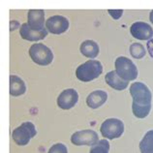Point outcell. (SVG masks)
Returning <instances> with one entry per match:
<instances>
[{
    "label": "cell",
    "mask_w": 153,
    "mask_h": 153,
    "mask_svg": "<svg viewBox=\"0 0 153 153\" xmlns=\"http://www.w3.org/2000/svg\"><path fill=\"white\" fill-rule=\"evenodd\" d=\"M130 94L133 98L132 111L138 118H144L151 110L152 94L148 87L143 82H134L130 86Z\"/></svg>",
    "instance_id": "6da1fadb"
},
{
    "label": "cell",
    "mask_w": 153,
    "mask_h": 153,
    "mask_svg": "<svg viewBox=\"0 0 153 153\" xmlns=\"http://www.w3.org/2000/svg\"><path fill=\"white\" fill-rule=\"evenodd\" d=\"M103 66L98 60H88L76 70V76L79 80L84 82H91L102 74Z\"/></svg>",
    "instance_id": "7a4b0ae2"
},
{
    "label": "cell",
    "mask_w": 153,
    "mask_h": 153,
    "mask_svg": "<svg viewBox=\"0 0 153 153\" xmlns=\"http://www.w3.org/2000/svg\"><path fill=\"white\" fill-rule=\"evenodd\" d=\"M114 66L117 75L126 82L134 80L138 76V69L134 62L125 56H120L116 58Z\"/></svg>",
    "instance_id": "3957f363"
},
{
    "label": "cell",
    "mask_w": 153,
    "mask_h": 153,
    "mask_svg": "<svg viewBox=\"0 0 153 153\" xmlns=\"http://www.w3.org/2000/svg\"><path fill=\"white\" fill-rule=\"evenodd\" d=\"M29 55L33 62L41 66L49 65L53 60L52 51L44 44H33L29 49Z\"/></svg>",
    "instance_id": "277c9868"
},
{
    "label": "cell",
    "mask_w": 153,
    "mask_h": 153,
    "mask_svg": "<svg viewBox=\"0 0 153 153\" xmlns=\"http://www.w3.org/2000/svg\"><path fill=\"white\" fill-rule=\"evenodd\" d=\"M37 132H36V129L34 124L27 121V122H23L21 126H19L13 131V140H15V143L19 144V146H26L28 143L30 142V140L36 136Z\"/></svg>",
    "instance_id": "5b68a950"
},
{
    "label": "cell",
    "mask_w": 153,
    "mask_h": 153,
    "mask_svg": "<svg viewBox=\"0 0 153 153\" xmlns=\"http://www.w3.org/2000/svg\"><path fill=\"white\" fill-rule=\"evenodd\" d=\"M101 134L108 140L120 138L124 132V124L117 118H108L102 123L100 128Z\"/></svg>",
    "instance_id": "8992f818"
},
{
    "label": "cell",
    "mask_w": 153,
    "mask_h": 153,
    "mask_svg": "<svg viewBox=\"0 0 153 153\" xmlns=\"http://www.w3.org/2000/svg\"><path fill=\"white\" fill-rule=\"evenodd\" d=\"M71 142L76 146H93L99 142L97 133L93 130H82L74 133L71 137Z\"/></svg>",
    "instance_id": "52a82bcc"
},
{
    "label": "cell",
    "mask_w": 153,
    "mask_h": 153,
    "mask_svg": "<svg viewBox=\"0 0 153 153\" xmlns=\"http://www.w3.org/2000/svg\"><path fill=\"white\" fill-rule=\"evenodd\" d=\"M46 28L52 34H62L69 28V21L63 16H52L46 21Z\"/></svg>",
    "instance_id": "ba28073f"
},
{
    "label": "cell",
    "mask_w": 153,
    "mask_h": 153,
    "mask_svg": "<svg viewBox=\"0 0 153 153\" xmlns=\"http://www.w3.org/2000/svg\"><path fill=\"white\" fill-rule=\"evenodd\" d=\"M79 101V94L73 88L63 90L57 98V106L62 110H70Z\"/></svg>",
    "instance_id": "9c48e42d"
},
{
    "label": "cell",
    "mask_w": 153,
    "mask_h": 153,
    "mask_svg": "<svg viewBox=\"0 0 153 153\" xmlns=\"http://www.w3.org/2000/svg\"><path fill=\"white\" fill-rule=\"evenodd\" d=\"M130 32L132 36L139 40H151L153 36L152 27L146 22H137L133 23L130 27Z\"/></svg>",
    "instance_id": "30bf717a"
},
{
    "label": "cell",
    "mask_w": 153,
    "mask_h": 153,
    "mask_svg": "<svg viewBox=\"0 0 153 153\" xmlns=\"http://www.w3.org/2000/svg\"><path fill=\"white\" fill-rule=\"evenodd\" d=\"M19 35L21 37L25 40L30 42H36L40 41V40L45 39L48 36V29L45 28L44 30H34L28 25V23H23V25L19 28Z\"/></svg>",
    "instance_id": "8fae6325"
},
{
    "label": "cell",
    "mask_w": 153,
    "mask_h": 153,
    "mask_svg": "<svg viewBox=\"0 0 153 153\" xmlns=\"http://www.w3.org/2000/svg\"><path fill=\"white\" fill-rule=\"evenodd\" d=\"M27 23L34 30L45 29V12L44 10H29L27 14Z\"/></svg>",
    "instance_id": "7c38bea8"
},
{
    "label": "cell",
    "mask_w": 153,
    "mask_h": 153,
    "mask_svg": "<svg viewBox=\"0 0 153 153\" xmlns=\"http://www.w3.org/2000/svg\"><path fill=\"white\" fill-rule=\"evenodd\" d=\"M105 80H106V82L111 88H114V89L118 90V91L124 90L128 86V83H129L126 80H124L123 79L120 78L117 75V73L115 72V70L108 72L106 75V76H105Z\"/></svg>",
    "instance_id": "4fadbf2b"
},
{
    "label": "cell",
    "mask_w": 153,
    "mask_h": 153,
    "mask_svg": "<svg viewBox=\"0 0 153 153\" xmlns=\"http://www.w3.org/2000/svg\"><path fill=\"white\" fill-rule=\"evenodd\" d=\"M108 99V94L103 90H95L87 96L86 104L91 108H98L104 103H106Z\"/></svg>",
    "instance_id": "5bb4252c"
},
{
    "label": "cell",
    "mask_w": 153,
    "mask_h": 153,
    "mask_svg": "<svg viewBox=\"0 0 153 153\" xmlns=\"http://www.w3.org/2000/svg\"><path fill=\"white\" fill-rule=\"evenodd\" d=\"M26 91V86L25 82L18 76H10V95L17 97L25 94Z\"/></svg>",
    "instance_id": "9a60e30c"
},
{
    "label": "cell",
    "mask_w": 153,
    "mask_h": 153,
    "mask_svg": "<svg viewBox=\"0 0 153 153\" xmlns=\"http://www.w3.org/2000/svg\"><path fill=\"white\" fill-rule=\"evenodd\" d=\"M79 50H80V52H82L85 57L90 58V59L97 57L99 54L98 44H96V42L92 41V40H86V41L82 42V44L80 45Z\"/></svg>",
    "instance_id": "2e32d148"
},
{
    "label": "cell",
    "mask_w": 153,
    "mask_h": 153,
    "mask_svg": "<svg viewBox=\"0 0 153 153\" xmlns=\"http://www.w3.org/2000/svg\"><path fill=\"white\" fill-rule=\"evenodd\" d=\"M142 153H153V130L148 131L140 143Z\"/></svg>",
    "instance_id": "e0dca14e"
},
{
    "label": "cell",
    "mask_w": 153,
    "mask_h": 153,
    "mask_svg": "<svg viewBox=\"0 0 153 153\" xmlns=\"http://www.w3.org/2000/svg\"><path fill=\"white\" fill-rule=\"evenodd\" d=\"M130 53L136 59H142L146 54V51L142 44L134 43L130 46Z\"/></svg>",
    "instance_id": "ac0fdd59"
},
{
    "label": "cell",
    "mask_w": 153,
    "mask_h": 153,
    "mask_svg": "<svg viewBox=\"0 0 153 153\" xmlns=\"http://www.w3.org/2000/svg\"><path fill=\"white\" fill-rule=\"evenodd\" d=\"M110 151V143L107 140H101L92 146L89 153H108Z\"/></svg>",
    "instance_id": "d6986e66"
},
{
    "label": "cell",
    "mask_w": 153,
    "mask_h": 153,
    "mask_svg": "<svg viewBox=\"0 0 153 153\" xmlns=\"http://www.w3.org/2000/svg\"><path fill=\"white\" fill-rule=\"evenodd\" d=\"M48 153H68V150L63 143H55L50 148Z\"/></svg>",
    "instance_id": "ffe728a7"
},
{
    "label": "cell",
    "mask_w": 153,
    "mask_h": 153,
    "mask_svg": "<svg viewBox=\"0 0 153 153\" xmlns=\"http://www.w3.org/2000/svg\"><path fill=\"white\" fill-rule=\"evenodd\" d=\"M108 14L111 16V18H114V19H119L120 17H121L122 14H123V10H111V9H108Z\"/></svg>",
    "instance_id": "44dd1931"
},
{
    "label": "cell",
    "mask_w": 153,
    "mask_h": 153,
    "mask_svg": "<svg viewBox=\"0 0 153 153\" xmlns=\"http://www.w3.org/2000/svg\"><path fill=\"white\" fill-rule=\"evenodd\" d=\"M146 48H147V51L149 55L153 58V39L149 40V41L147 42L146 44Z\"/></svg>",
    "instance_id": "7402d4cb"
},
{
    "label": "cell",
    "mask_w": 153,
    "mask_h": 153,
    "mask_svg": "<svg viewBox=\"0 0 153 153\" xmlns=\"http://www.w3.org/2000/svg\"><path fill=\"white\" fill-rule=\"evenodd\" d=\"M149 19H150V22L153 23V10L150 12V16H149Z\"/></svg>",
    "instance_id": "603a6c76"
}]
</instances>
